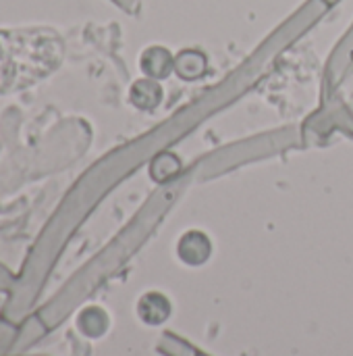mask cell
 Masks as SVG:
<instances>
[{"instance_id": "cell-1", "label": "cell", "mask_w": 353, "mask_h": 356, "mask_svg": "<svg viewBox=\"0 0 353 356\" xmlns=\"http://www.w3.org/2000/svg\"><path fill=\"white\" fill-rule=\"evenodd\" d=\"M58 63V42L46 31H0V92L23 90Z\"/></svg>"}, {"instance_id": "cell-2", "label": "cell", "mask_w": 353, "mask_h": 356, "mask_svg": "<svg viewBox=\"0 0 353 356\" xmlns=\"http://www.w3.org/2000/svg\"><path fill=\"white\" fill-rule=\"evenodd\" d=\"M179 254L185 263L189 265H200L208 259L210 254V242L204 234L200 232H189L187 236H183V240L179 242Z\"/></svg>"}, {"instance_id": "cell-3", "label": "cell", "mask_w": 353, "mask_h": 356, "mask_svg": "<svg viewBox=\"0 0 353 356\" xmlns=\"http://www.w3.org/2000/svg\"><path fill=\"white\" fill-rule=\"evenodd\" d=\"M139 313L148 323H162L171 313V305L160 294H148L139 305Z\"/></svg>"}, {"instance_id": "cell-4", "label": "cell", "mask_w": 353, "mask_h": 356, "mask_svg": "<svg viewBox=\"0 0 353 356\" xmlns=\"http://www.w3.org/2000/svg\"><path fill=\"white\" fill-rule=\"evenodd\" d=\"M133 88L139 90V92H144V98H139V100L135 102L137 106H141V108H154V106L158 104V100H160V90H158L156 83H152V81H139V83H135Z\"/></svg>"}]
</instances>
